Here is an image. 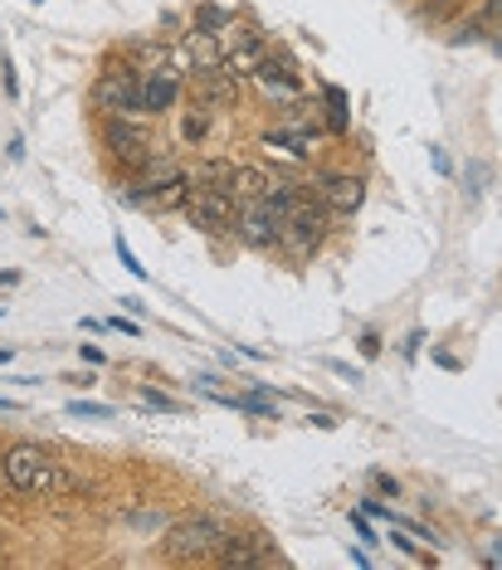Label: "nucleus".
<instances>
[{
  "instance_id": "f8f14e48",
  "label": "nucleus",
  "mask_w": 502,
  "mask_h": 570,
  "mask_svg": "<svg viewBox=\"0 0 502 570\" xmlns=\"http://www.w3.org/2000/svg\"><path fill=\"white\" fill-rule=\"evenodd\" d=\"M313 141H317V137H307V132H268L264 147H268V151H274V147H288L293 157H307V151H313Z\"/></svg>"
},
{
  "instance_id": "2eb2a0df",
  "label": "nucleus",
  "mask_w": 502,
  "mask_h": 570,
  "mask_svg": "<svg viewBox=\"0 0 502 570\" xmlns=\"http://www.w3.org/2000/svg\"><path fill=\"white\" fill-rule=\"evenodd\" d=\"M69 414H83V420H108V405H79V400H73V405H69Z\"/></svg>"
},
{
  "instance_id": "a211bd4d",
  "label": "nucleus",
  "mask_w": 502,
  "mask_h": 570,
  "mask_svg": "<svg viewBox=\"0 0 502 570\" xmlns=\"http://www.w3.org/2000/svg\"><path fill=\"white\" fill-rule=\"evenodd\" d=\"M141 400H147V405H157V410H176V400H166L157 391H141Z\"/></svg>"
},
{
  "instance_id": "6ab92c4d",
  "label": "nucleus",
  "mask_w": 502,
  "mask_h": 570,
  "mask_svg": "<svg viewBox=\"0 0 502 570\" xmlns=\"http://www.w3.org/2000/svg\"><path fill=\"white\" fill-rule=\"evenodd\" d=\"M352 522H356V531H362V541H376V531H371V522H366V512H356V517H352Z\"/></svg>"
},
{
  "instance_id": "9d476101",
  "label": "nucleus",
  "mask_w": 502,
  "mask_h": 570,
  "mask_svg": "<svg viewBox=\"0 0 502 570\" xmlns=\"http://www.w3.org/2000/svg\"><path fill=\"white\" fill-rule=\"evenodd\" d=\"M176 94H181V79H176V73H166V69H157L147 83H141V112H166L176 102Z\"/></svg>"
},
{
  "instance_id": "f03ea898",
  "label": "nucleus",
  "mask_w": 502,
  "mask_h": 570,
  "mask_svg": "<svg viewBox=\"0 0 502 570\" xmlns=\"http://www.w3.org/2000/svg\"><path fill=\"white\" fill-rule=\"evenodd\" d=\"M235 235L254 249H274L278 235H283V205H278V190L268 196H254V200H239L235 210Z\"/></svg>"
},
{
  "instance_id": "39448f33",
  "label": "nucleus",
  "mask_w": 502,
  "mask_h": 570,
  "mask_svg": "<svg viewBox=\"0 0 502 570\" xmlns=\"http://www.w3.org/2000/svg\"><path fill=\"white\" fill-rule=\"evenodd\" d=\"M6 483L16 492H49L55 488V463L40 444H16L6 453Z\"/></svg>"
},
{
  "instance_id": "4be33fe9",
  "label": "nucleus",
  "mask_w": 502,
  "mask_h": 570,
  "mask_svg": "<svg viewBox=\"0 0 502 570\" xmlns=\"http://www.w3.org/2000/svg\"><path fill=\"white\" fill-rule=\"evenodd\" d=\"M6 361H10V352H6V346H0V366H6Z\"/></svg>"
},
{
  "instance_id": "423d86ee",
  "label": "nucleus",
  "mask_w": 502,
  "mask_h": 570,
  "mask_svg": "<svg viewBox=\"0 0 502 570\" xmlns=\"http://www.w3.org/2000/svg\"><path fill=\"white\" fill-rule=\"evenodd\" d=\"M102 141H108L112 161H118L122 171H141V166L157 157V141L141 132V127H132L127 118H112V122H108V132H102Z\"/></svg>"
},
{
  "instance_id": "20e7f679",
  "label": "nucleus",
  "mask_w": 502,
  "mask_h": 570,
  "mask_svg": "<svg viewBox=\"0 0 502 570\" xmlns=\"http://www.w3.org/2000/svg\"><path fill=\"white\" fill-rule=\"evenodd\" d=\"M181 210H186V219L196 229H205V235H220V229H235L239 200L229 196V190H215V186H200V180H190Z\"/></svg>"
},
{
  "instance_id": "4468645a",
  "label": "nucleus",
  "mask_w": 502,
  "mask_h": 570,
  "mask_svg": "<svg viewBox=\"0 0 502 570\" xmlns=\"http://www.w3.org/2000/svg\"><path fill=\"white\" fill-rule=\"evenodd\" d=\"M118 258H122V268H127L132 278H147V264H137V254L127 249V239H122V235H118Z\"/></svg>"
},
{
  "instance_id": "9b49d317",
  "label": "nucleus",
  "mask_w": 502,
  "mask_h": 570,
  "mask_svg": "<svg viewBox=\"0 0 502 570\" xmlns=\"http://www.w3.org/2000/svg\"><path fill=\"white\" fill-rule=\"evenodd\" d=\"M274 190V180L264 171H254V166H235V200H254V196H268Z\"/></svg>"
},
{
  "instance_id": "ddd939ff",
  "label": "nucleus",
  "mask_w": 502,
  "mask_h": 570,
  "mask_svg": "<svg viewBox=\"0 0 502 570\" xmlns=\"http://www.w3.org/2000/svg\"><path fill=\"white\" fill-rule=\"evenodd\" d=\"M327 122H332V132H346V94L342 88H327Z\"/></svg>"
},
{
  "instance_id": "dca6fc26",
  "label": "nucleus",
  "mask_w": 502,
  "mask_h": 570,
  "mask_svg": "<svg viewBox=\"0 0 502 570\" xmlns=\"http://www.w3.org/2000/svg\"><path fill=\"white\" fill-rule=\"evenodd\" d=\"M205 127H210V118H205V112H196V118H186V141L205 137Z\"/></svg>"
},
{
  "instance_id": "5701e85b",
  "label": "nucleus",
  "mask_w": 502,
  "mask_h": 570,
  "mask_svg": "<svg viewBox=\"0 0 502 570\" xmlns=\"http://www.w3.org/2000/svg\"><path fill=\"white\" fill-rule=\"evenodd\" d=\"M35 6H45V0H35Z\"/></svg>"
},
{
  "instance_id": "0eeeda50",
  "label": "nucleus",
  "mask_w": 502,
  "mask_h": 570,
  "mask_svg": "<svg viewBox=\"0 0 502 570\" xmlns=\"http://www.w3.org/2000/svg\"><path fill=\"white\" fill-rule=\"evenodd\" d=\"M215 561H220V566H278L283 556L268 547L264 531H229Z\"/></svg>"
},
{
  "instance_id": "aec40b11",
  "label": "nucleus",
  "mask_w": 502,
  "mask_h": 570,
  "mask_svg": "<svg viewBox=\"0 0 502 570\" xmlns=\"http://www.w3.org/2000/svg\"><path fill=\"white\" fill-rule=\"evenodd\" d=\"M108 327H118V332H127V336H137V332H141L137 322H127V317H108Z\"/></svg>"
},
{
  "instance_id": "f3484780",
  "label": "nucleus",
  "mask_w": 502,
  "mask_h": 570,
  "mask_svg": "<svg viewBox=\"0 0 502 570\" xmlns=\"http://www.w3.org/2000/svg\"><path fill=\"white\" fill-rule=\"evenodd\" d=\"M459 6V0H434V6L430 10H424V16H430V20H444L449 16V10H454Z\"/></svg>"
},
{
  "instance_id": "1a4fd4ad",
  "label": "nucleus",
  "mask_w": 502,
  "mask_h": 570,
  "mask_svg": "<svg viewBox=\"0 0 502 570\" xmlns=\"http://www.w3.org/2000/svg\"><path fill=\"white\" fill-rule=\"evenodd\" d=\"M254 79H259V88L268 98H283V102H293L303 94V79H298V69H293V59L288 55H264V63L254 69Z\"/></svg>"
},
{
  "instance_id": "7ed1b4c3",
  "label": "nucleus",
  "mask_w": 502,
  "mask_h": 570,
  "mask_svg": "<svg viewBox=\"0 0 502 570\" xmlns=\"http://www.w3.org/2000/svg\"><path fill=\"white\" fill-rule=\"evenodd\" d=\"M93 108L108 112V118H127V112H141V79L132 63H108L93 83Z\"/></svg>"
},
{
  "instance_id": "412c9836",
  "label": "nucleus",
  "mask_w": 502,
  "mask_h": 570,
  "mask_svg": "<svg viewBox=\"0 0 502 570\" xmlns=\"http://www.w3.org/2000/svg\"><path fill=\"white\" fill-rule=\"evenodd\" d=\"M0 556H6V527H0Z\"/></svg>"
},
{
  "instance_id": "6e6552de",
  "label": "nucleus",
  "mask_w": 502,
  "mask_h": 570,
  "mask_svg": "<svg viewBox=\"0 0 502 570\" xmlns=\"http://www.w3.org/2000/svg\"><path fill=\"white\" fill-rule=\"evenodd\" d=\"M317 200L327 205L332 215H352V210H362V200H366V180L346 176V171H327V176H317Z\"/></svg>"
},
{
  "instance_id": "f257e3e1",
  "label": "nucleus",
  "mask_w": 502,
  "mask_h": 570,
  "mask_svg": "<svg viewBox=\"0 0 502 570\" xmlns=\"http://www.w3.org/2000/svg\"><path fill=\"white\" fill-rule=\"evenodd\" d=\"M229 537V527L220 522V517H186V522H176L171 531H166V556L181 566H196V561H215Z\"/></svg>"
}]
</instances>
